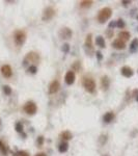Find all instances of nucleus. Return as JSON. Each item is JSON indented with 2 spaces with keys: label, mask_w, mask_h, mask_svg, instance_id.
I'll list each match as a JSON object with an SVG mask.
<instances>
[{
  "label": "nucleus",
  "mask_w": 138,
  "mask_h": 156,
  "mask_svg": "<svg viewBox=\"0 0 138 156\" xmlns=\"http://www.w3.org/2000/svg\"><path fill=\"white\" fill-rule=\"evenodd\" d=\"M111 16H112V9L110 7H104L98 14V21L100 23H105L107 20L110 19Z\"/></svg>",
  "instance_id": "obj_1"
},
{
  "label": "nucleus",
  "mask_w": 138,
  "mask_h": 156,
  "mask_svg": "<svg viewBox=\"0 0 138 156\" xmlns=\"http://www.w3.org/2000/svg\"><path fill=\"white\" fill-rule=\"evenodd\" d=\"M14 41L17 46L24 45L25 41H26V33L23 30H16L14 33Z\"/></svg>",
  "instance_id": "obj_2"
},
{
  "label": "nucleus",
  "mask_w": 138,
  "mask_h": 156,
  "mask_svg": "<svg viewBox=\"0 0 138 156\" xmlns=\"http://www.w3.org/2000/svg\"><path fill=\"white\" fill-rule=\"evenodd\" d=\"M83 86L86 92L92 94L96 90V82L92 78H84L83 79Z\"/></svg>",
  "instance_id": "obj_3"
},
{
  "label": "nucleus",
  "mask_w": 138,
  "mask_h": 156,
  "mask_svg": "<svg viewBox=\"0 0 138 156\" xmlns=\"http://www.w3.org/2000/svg\"><path fill=\"white\" fill-rule=\"evenodd\" d=\"M36 110H38V106H36V104H35L33 101H28L25 103L24 111L26 112L27 115H35Z\"/></svg>",
  "instance_id": "obj_4"
},
{
  "label": "nucleus",
  "mask_w": 138,
  "mask_h": 156,
  "mask_svg": "<svg viewBox=\"0 0 138 156\" xmlns=\"http://www.w3.org/2000/svg\"><path fill=\"white\" fill-rule=\"evenodd\" d=\"M54 16H55V9L53 7H51V6H48V7H46L44 9L42 19H43V21H49Z\"/></svg>",
  "instance_id": "obj_5"
},
{
  "label": "nucleus",
  "mask_w": 138,
  "mask_h": 156,
  "mask_svg": "<svg viewBox=\"0 0 138 156\" xmlns=\"http://www.w3.org/2000/svg\"><path fill=\"white\" fill-rule=\"evenodd\" d=\"M38 60H40V56H38V54H36V53H34V52H29V53L25 56L24 60H23V66L26 67L27 66V63H30V61L35 63V61H38Z\"/></svg>",
  "instance_id": "obj_6"
},
{
  "label": "nucleus",
  "mask_w": 138,
  "mask_h": 156,
  "mask_svg": "<svg viewBox=\"0 0 138 156\" xmlns=\"http://www.w3.org/2000/svg\"><path fill=\"white\" fill-rule=\"evenodd\" d=\"M58 36L62 40H69V38H71L72 36H73V31L69 27H62L59 30V32H58Z\"/></svg>",
  "instance_id": "obj_7"
},
{
  "label": "nucleus",
  "mask_w": 138,
  "mask_h": 156,
  "mask_svg": "<svg viewBox=\"0 0 138 156\" xmlns=\"http://www.w3.org/2000/svg\"><path fill=\"white\" fill-rule=\"evenodd\" d=\"M0 71H1V74L5 78H9L13 75V70H11V67L9 65H3L0 69Z\"/></svg>",
  "instance_id": "obj_8"
},
{
  "label": "nucleus",
  "mask_w": 138,
  "mask_h": 156,
  "mask_svg": "<svg viewBox=\"0 0 138 156\" xmlns=\"http://www.w3.org/2000/svg\"><path fill=\"white\" fill-rule=\"evenodd\" d=\"M75 79H76V75L74 73V71H68L67 72V74H65V83L68 85H72L75 82Z\"/></svg>",
  "instance_id": "obj_9"
},
{
  "label": "nucleus",
  "mask_w": 138,
  "mask_h": 156,
  "mask_svg": "<svg viewBox=\"0 0 138 156\" xmlns=\"http://www.w3.org/2000/svg\"><path fill=\"white\" fill-rule=\"evenodd\" d=\"M60 88V84L59 82L57 81V80H53V81L50 83V85H49V94H55L58 92V90H59Z\"/></svg>",
  "instance_id": "obj_10"
},
{
  "label": "nucleus",
  "mask_w": 138,
  "mask_h": 156,
  "mask_svg": "<svg viewBox=\"0 0 138 156\" xmlns=\"http://www.w3.org/2000/svg\"><path fill=\"white\" fill-rule=\"evenodd\" d=\"M120 74H122L124 77H126V78H130V77L133 76L134 72H133V70L130 68V67L125 66V67H123V68L120 69Z\"/></svg>",
  "instance_id": "obj_11"
},
{
  "label": "nucleus",
  "mask_w": 138,
  "mask_h": 156,
  "mask_svg": "<svg viewBox=\"0 0 138 156\" xmlns=\"http://www.w3.org/2000/svg\"><path fill=\"white\" fill-rule=\"evenodd\" d=\"M101 85H102V88L104 90H107L110 86V79L107 75H104L102 78H101Z\"/></svg>",
  "instance_id": "obj_12"
},
{
  "label": "nucleus",
  "mask_w": 138,
  "mask_h": 156,
  "mask_svg": "<svg viewBox=\"0 0 138 156\" xmlns=\"http://www.w3.org/2000/svg\"><path fill=\"white\" fill-rule=\"evenodd\" d=\"M112 46L117 50H124L126 48V44H125V42H123L122 40H119V38H116V40H114L113 43H112Z\"/></svg>",
  "instance_id": "obj_13"
},
{
  "label": "nucleus",
  "mask_w": 138,
  "mask_h": 156,
  "mask_svg": "<svg viewBox=\"0 0 138 156\" xmlns=\"http://www.w3.org/2000/svg\"><path fill=\"white\" fill-rule=\"evenodd\" d=\"M129 51L131 53H135V52L138 51V38H134L130 44V48H129Z\"/></svg>",
  "instance_id": "obj_14"
},
{
  "label": "nucleus",
  "mask_w": 138,
  "mask_h": 156,
  "mask_svg": "<svg viewBox=\"0 0 138 156\" xmlns=\"http://www.w3.org/2000/svg\"><path fill=\"white\" fill-rule=\"evenodd\" d=\"M114 117H115V115H114V113L112 111L106 112L103 117V121L105 122V123H110L111 121H113Z\"/></svg>",
  "instance_id": "obj_15"
},
{
  "label": "nucleus",
  "mask_w": 138,
  "mask_h": 156,
  "mask_svg": "<svg viewBox=\"0 0 138 156\" xmlns=\"http://www.w3.org/2000/svg\"><path fill=\"white\" fill-rule=\"evenodd\" d=\"M87 48H90V51H92V33L87 34L86 40H85V49H87Z\"/></svg>",
  "instance_id": "obj_16"
},
{
  "label": "nucleus",
  "mask_w": 138,
  "mask_h": 156,
  "mask_svg": "<svg viewBox=\"0 0 138 156\" xmlns=\"http://www.w3.org/2000/svg\"><path fill=\"white\" fill-rule=\"evenodd\" d=\"M130 32H128V31H120L118 32V38L119 40H122L123 42H126L128 40H130Z\"/></svg>",
  "instance_id": "obj_17"
},
{
  "label": "nucleus",
  "mask_w": 138,
  "mask_h": 156,
  "mask_svg": "<svg viewBox=\"0 0 138 156\" xmlns=\"http://www.w3.org/2000/svg\"><path fill=\"white\" fill-rule=\"evenodd\" d=\"M96 44L97 46H99L100 48H105L106 47V44H105V40L102 36H98L96 38Z\"/></svg>",
  "instance_id": "obj_18"
},
{
  "label": "nucleus",
  "mask_w": 138,
  "mask_h": 156,
  "mask_svg": "<svg viewBox=\"0 0 138 156\" xmlns=\"http://www.w3.org/2000/svg\"><path fill=\"white\" fill-rule=\"evenodd\" d=\"M69 150V144L67 142H62L59 144L58 146V151H59L60 153H65L67 151Z\"/></svg>",
  "instance_id": "obj_19"
},
{
  "label": "nucleus",
  "mask_w": 138,
  "mask_h": 156,
  "mask_svg": "<svg viewBox=\"0 0 138 156\" xmlns=\"http://www.w3.org/2000/svg\"><path fill=\"white\" fill-rule=\"evenodd\" d=\"M60 137H61L62 140H69L73 138V134L71 133L70 131H68V130H65V131H62L61 133H60Z\"/></svg>",
  "instance_id": "obj_20"
},
{
  "label": "nucleus",
  "mask_w": 138,
  "mask_h": 156,
  "mask_svg": "<svg viewBox=\"0 0 138 156\" xmlns=\"http://www.w3.org/2000/svg\"><path fill=\"white\" fill-rule=\"evenodd\" d=\"M107 135L106 134H101L100 137H99V142H100V145H105L106 142H107Z\"/></svg>",
  "instance_id": "obj_21"
},
{
  "label": "nucleus",
  "mask_w": 138,
  "mask_h": 156,
  "mask_svg": "<svg viewBox=\"0 0 138 156\" xmlns=\"http://www.w3.org/2000/svg\"><path fill=\"white\" fill-rule=\"evenodd\" d=\"M2 90H3V93L5 94V95H7V96H9L11 94V88L9 86V85H3L2 86Z\"/></svg>",
  "instance_id": "obj_22"
},
{
  "label": "nucleus",
  "mask_w": 138,
  "mask_h": 156,
  "mask_svg": "<svg viewBox=\"0 0 138 156\" xmlns=\"http://www.w3.org/2000/svg\"><path fill=\"white\" fill-rule=\"evenodd\" d=\"M27 71L29 72L30 74H35V73L38 72V67L34 66V65H30V66L28 67Z\"/></svg>",
  "instance_id": "obj_23"
},
{
  "label": "nucleus",
  "mask_w": 138,
  "mask_h": 156,
  "mask_svg": "<svg viewBox=\"0 0 138 156\" xmlns=\"http://www.w3.org/2000/svg\"><path fill=\"white\" fill-rule=\"evenodd\" d=\"M15 128H16V131L19 132V133H23V124L21 123V122H18V123H16V126H15Z\"/></svg>",
  "instance_id": "obj_24"
},
{
  "label": "nucleus",
  "mask_w": 138,
  "mask_h": 156,
  "mask_svg": "<svg viewBox=\"0 0 138 156\" xmlns=\"http://www.w3.org/2000/svg\"><path fill=\"white\" fill-rule=\"evenodd\" d=\"M0 151H1V153H2L3 155H6V154H7V149H6L5 145H4L1 140H0Z\"/></svg>",
  "instance_id": "obj_25"
},
{
  "label": "nucleus",
  "mask_w": 138,
  "mask_h": 156,
  "mask_svg": "<svg viewBox=\"0 0 138 156\" xmlns=\"http://www.w3.org/2000/svg\"><path fill=\"white\" fill-rule=\"evenodd\" d=\"M92 4V1H87V0H84V1H81L80 2V5L82 7H90Z\"/></svg>",
  "instance_id": "obj_26"
},
{
  "label": "nucleus",
  "mask_w": 138,
  "mask_h": 156,
  "mask_svg": "<svg viewBox=\"0 0 138 156\" xmlns=\"http://www.w3.org/2000/svg\"><path fill=\"white\" fill-rule=\"evenodd\" d=\"M81 68V65H80V61H75V63L72 65V69L75 70V71H79Z\"/></svg>",
  "instance_id": "obj_27"
},
{
  "label": "nucleus",
  "mask_w": 138,
  "mask_h": 156,
  "mask_svg": "<svg viewBox=\"0 0 138 156\" xmlns=\"http://www.w3.org/2000/svg\"><path fill=\"white\" fill-rule=\"evenodd\" d=\"M61 50L63 53H69V51H70V45L68 44V43H65V44L62 45L61 47Z\"/></svg>",
  "instance_id": "obj_28"
},
{
  "label": "nucleus",
  "mask_w": 138,
  "mask_h": 156,
  "mask_svg": "<svg viewBox=\"0 0 138 156\" xmlns=\"http://www.w3.org/2000/svg\"><path fill=\"white\" fill-rule=\"evenodd\" d=\"M125 22H124V20L123 19H118L116 21V27H118V28H124L125 27Z\"/></svg>",
  "instance_id": "obj_29"
},
{
  "label": "nucleus",
  "mask_w": 138,
  "mask_h": 156,
  "mask_svg": "<svg viewBox=\"0 0 138 156\" xmlns=\"http://www.w3.org/2000/svg\"><path fill=\"white\" fill-rule=\"evenodd\" d=\"M36 142H38V146H40V147H41V146L44 144V136H42V135H41V136H38Z\"/></svg>",
  "instance_id": "obj_30"
},
{
  "label": "nucleus",
  "mask_w": 138,
  "mask_h": 156,
  "mask_svg": "<svg viewBox=\"0 0 138 156\" xmlns=\"http://www.w3.org/2000/svg\"><path fill=\"white\" fill-rule=\"evenodd\" d=\"M17 154H18V156H29V154L26 151H18Z\"/></svg>",
  "instance_id": "obj_31"
},
{
  "label": "nucleus",
  "mask_w": 138,
  "mask_h": 156,
  "mask_svg": "<svg viewBox=\"0 0 138 156\" xmlns=\"http://www.w3.org/2000/svg\"><path fill=\"white\" fill-rule=\"evenodd\" d=\"M108 27H109V29L116 27V21H111V22L108 24Z\"/></svg>",
  "instance_id": "obj_32"
},
{
  "label": "nucleus",
  "mask_w": 138,
  "mask_h": 156,
  "mask_svg": "<svg viewBox=\"0 0 138 156\" xmlns=\"http://www.w3.org/2000/svg\"><path fill=\"white\" fill-rule=\"evenodd\" d=\"M106 34H107L108 38H112L113 36V29H108L106 31Z\"/></svg>",
  "instance_id": "obj_33"
},
{
  "label": "nucleus",
  "mask_w": 138,
  "mask_h": 156,
  "mask_svg": "<svg viewBox=\"0 0 138 156\" xmlns=\"http://www.w3.org/2000/svg\"><path fill=\"white\" fill-rule=\"evenodd\" d=\"M96 56H97L98 60H102V59H103V55H102V53H101L100 51L96 52Z\"/></svg>",
  "instance_id": "obj_34"
},
{
  "label": "nucleus",
  "mask_w": 138,
  "mask_h": 156,
  "mask_svg": "<svg viewBox=\"0 0 138 156\" xmlns=\"http://www.w3.org/2000/svg\"><path fill=\"white\" fill-rule=\"evenodd\" d=\"M122 4L125 6V7H127L129 4H131V1H129V0H123L122 1Z\"/></svg>",
  "instance_id": "obj_35"
},
{
  "label": "nucleus",
  "mask_w": 138,
  "mask_h": 156,
  "mask_svg": "<svg viewBox=\"0 0 138 156\" xmlns=\"http://www.w3.org/2000/svg\"><path fill=\"white\" fill-rule=\"evenodd\" d=\"M138 95V90H134V92H133V96H137Z\"/></svg>",
  "instance_id": "obj_36"
},
{
  "label": "nucleus",
  "mask_w": 138,
  "mask_h": 156,
  "mask_svg": "<svg viewBox=\"0 0 138 156\" xmlns=\"http://www.w3.org/2000/svg\"><path fill=\"white\" fill-rule=\"evenodd\" d=\"M35 156H46V154L45 153H38V154H35Z\"/></svg>",
  "instance_id": "obj_37"
},
{
  "label": "nucleus",
  "mask_w": 138,
  "mask_h": 156,
  "mask_svg": "<svg viewBox=\"0 0 138 156\" xmlns=\"http://www.w3.org/2000/svg\"><path fill=\"white\" fill-rule=\"evenodd\" d=\"M135 99H136V101L138 102V95H137V96H136V98H135Z\"/></svg>",
  "instance_id": "obj_38"
},
{
  "label": "nucleus",
  "mask_w": 138,
  "mask_h": 156,
  "mask_svg": "<svg viewBox=\"0 0 138 156\" xmlns=\"http://www.w3.org/2000/svg\"><path fill=\"white\" fill-rule=\"evenodd\" d=\"M104 156H109V155H107V154H106V155H104Z\"/></svg>",
  "instance_id": "obj_39"
},
{
  "label": "nucleus",
  "mask_w": 138,
  "mask_h": 156,
  "mask_svg": "<svg viewBox=\"0 0 138 156\" xmlns=\"http://www.w3.org/2000/svg\"><path fill=\"white\" fill-rule=\"evenodd\" d=\"M137 20H138V16H137Z\"/></svg>",
  "instance_id": "obj_40"
},
{
  "label": "nucleus",
  "mask_w": 138,
  "mask_h": 156,
  "mask_svg": "<svg viewBox=\"0 0 138 156\" xmlns=\"http://www.w3.org/2000/svg\"><path fill=\"white\" fill-rule=\"evenodd\" d=\"M137 31H138V28H137Z\"/></svg>",
  "instance_id": "obj_41"
},
{
  "label": "nucleus",
  "mask_w": 138,
  "mask_h": 156,
  "mask_svg": "<svg viewBox=\"0 0 138 156\" xmlns=\"http://www.w3.org/2000/svg\"><path fill=\"white\" fill-rule=\"evenodd\" d=\"M137 72H138V70H137Z\"/></svg>",
  "instance_id": "obj_42"
}]
</instances>
